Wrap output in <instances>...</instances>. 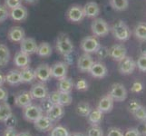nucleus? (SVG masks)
Here are the masks:
<instances>
[{"label":"nucleus","mask_w":146,"mask_h":136,"mask_svg":"<svg viewBox=\"0 0 146 136\" xmlns=\"http://www.w3.org/2000/svg\"><path fill=\"white\" fill-rule=\"evenodd\" d=\"M74 44L67 34L60 33L55 42V49L63 56H68L74 52Z\"/></svg>","instance_id":"f257e3e1"},{"label":"nucleus","mask_w":146,"mask_h":136,"mask_svg":"<svg viewBox=\"0 0 146 136\" xmlns=\"http://www.w3.org/2000/svg\"><path fill=\"white\" fill-rule=\"evenodd\" d=\"M110 31H112L114 38L121 42L127 41V40L130 39L131 34H132L130 27L123 20H118L117 22H115L110 27Z\"/></svg>","instance_id":"f03ea898"},{"label":"nucleus","mask_w":146,"mask_h":136,"mask_svg":"<svg viewBox=\"0 0 146 136\" xmlns=\"http://www.w3.org/2000/svg\"><path fill=\"white\" fill-rule=\"evenodd\" d=\"M91 30L93 36L96 37H104L110 32L108 23L103 18H94L91 24Z\"/></svg>","instance_id":"7ed1b4c3"},{"label":"nucleus","mask_w":146,"mask_h":136,"mask_svg":"<svg viewBox=\"0 0 146 136\" xmlns=\"http://www.w3.org/2000/svg\"><path fill=\"white\" fill-rule=\"evenodd\" d=\"M80 46H81V49L84 51V53L91 54L96 53V51L101 46V44L96 36H90L84 37L82 40L81 44H80Z\"/></svg>","instance_id":"20e7f679"},{"label":"nucleus","mask_w":146,"mask_h":136,"mask_svg":"<svg viewBox=\"0 0 146 136\" xmlns=\"http://www.w3.org/2000/svg\"><path fill=\"white\" fill-rule=\"evenodd\" d=\"M108 94L113 98L114 102H123L127 98V90L123 84L120 83H115L112 84Z\"/></svg>","instance_id":"39448f33"},{"label":"nucleus","mask_w":146,"mask_h":136,"mask_svg":"<svg viewBox=\"0 0 146 136\" xmlns=\"http://www.w3.org/2000/svg\"><path fill=\"white\" fill-rule=\"evenodd\" d=\"M65 17H66L68 21L71 23L77 24L82 22L85 17L83 7L79 6V5H73L67 9L66 13H65Z\"/></svg>","instance_id":"423d86ee"},{"label":"nucleus","mask_w":146,"mask_h":136,"mask_svg":"<svg viewBox=\"0 0 146 136\" xmlns=\"http://www.w3.org/2000/svg\"><path fill=\"white\" fill-rule=\"evenodd\" d=\"M23 115L24 118L28 122L34 123L38 118L44 115V111L42 110L41 106L36 104H29L27 107L23 108Z\"/></svg>","instance_id":"0eeeda50"},{"label":"nucleus","mask_w":146,"mask_h":136,"mask_svg":"<svg viewBox=\"0 0 146 136\" xmlns=\"http://www.w3.org/2000/svg\"><path fill=\"white\" fill-rule=\"evenodd\" d=\"M135 68H136V62L131 56H127L126 55L123 60H121L119 62L118 70L121 74L123 75L132 74L134 72Z\"/></svg>","instance_id":"6e6552de"},{"label":"nucleus","mask_w":146,"mask_h":136,"mask_svg":"<svg viewBox=\"0 0 146 136\" xmlns=\"http://www.w3.org/2000/svg\"><path fill=\"white\" fill-rule=\"evenodd\" d=\"M51 69V76L55 79H62L67 76L68 64L65 62H56L50 66Z\"/></svg>","instance_id":"1a4fd4ad"},{"label":"nucleus","mask_w":146,"mask_h":136,"mask_svg":"<svg viewBox=\"0 0 146 136\" xmlns=\"http://www.w3.org/2000/svg\"><path fill=\"white\" fill-rule=\"evenodd\" d=\"M94 61L90 54L84 53L78 57L77 60V68L80 72L82 73H89L92 65L94 64Z\"/></svg>","instance_id":"9d476101"},{"label":"nucleus","mask_w":146,"mask_h":136,"mask_svg":"<svg viewBox=\"0 0 146 136\" xmlns=\"http://www.w3.org/2000/svg\"><path fill=\"white\" fill-rule=\"evenodd\" d=\"M127 55V49L123 44H115L109 48V56L114 61L120 62Z\"/></svg>","instance_id":"9b49d317"},{"label":"nucleus","mask_w":146,"mask_h":136,"mask_svg":"<svg viewBox=\"0 0 146 136\" xmlns=\"http://www.w3.org/2000/svg\"><path fill=\"white\" fill-rule=\"evenodd\" d=\"M19 44H20V51L24 52L25 54L31 55L36 53L38 44L34 38L25 37Z\"/></svg>","instance_id":"f8f14e48"},{"label":"nucleus","mask_w":146,"mask_h":136,"mask_svg":"<svg viewBox=\"0 0 146 136\" xmlns=\"http://www.w3.org/2000/svg\"><path fill=\"white\" fill-rule=\"evenodd\" d=\"M28 17V11L23 5L9 10V17L15 22H24Z\"/></svg>","instance_id":"ddd939ff"},{"label":"nucleus","mask_w":146,"mask_h":136,"mask_svg":"<svg viewBox=\"0 0 146 136\" xmlns=\"http://www.w3.org/2000/svg\"><path fill=\"white\" fill-rule=\"evenodd\" d=\"M35 74L36 79L39 80L40 82L46 83L51 78V69L47 64H41L35 69Z\"/></svg>","instance_id":"4468645a"},{"label":"nucleus","mask_w":146,"mask_h":136,"mask_svg":"<svg viewBox=\"0 0 146 136\" xmlns=\"http://www.w3.org/2000/svg\"><path fill=\"white\" fill-rule=\"evenodd\" d=\"M30 94L33 99L43 100L48 96V90L46 84H44L43 83H38L32 86L30 90Z\"/></svg>","instance_id":"2eb2a0df"},{"label":"nucleus","mask_w":146,"mask_h":136,"mask_svg":"<svg viewBox=\"0 0 146 136\" xmlns=\"http://www.w3.org/2000/svg\"><path fill=\"white\" fill-rule=\"evenodd\" d=\"M89 73L94 78L102 79V78H104L107 75L108 70H107L106 65H105L104 63L94 62V64L92 65L91 69H90Z\"/></svg>","instance_id":"dca6fc26"},{"label":"nucleus","mask_w":146,"mask_h":136,"mask_svg":"<svg viewBox=\"0 0 146 136\" xmlns=\"http://www.w3.org/2000/svg\"><path fill=\"white\" fill-rule=\"evenodd\" d=\"M85 17L88 18H96L101 12L99 5L94 1H89L83 7Z\"/></svg>","instance_id":"f3484780"},{"label":"nucleus","mask_w":146,"mask_h":136,"mask_svg":"<svg viewBox=\"0 0 146 136\" xmlns=\"http://www.w3.org/2000/svg\"><path fill=\"white\" fill-rule=\"evenodd\" d=\"M7 37L13 43H20L26 37V32L21 27H12L8 30Z\"/></svg>","instance_id":"a211bd4d"},{"label":"nucleus","mask_w":146,"mask_h":136,"mask_svg":"<svg viewBox=\"0 0 146 136\" xmlns=\"http://www.w3.org/2000/svg\"><path fill=\"white\" fill-rule=\"evenodd\" d=\"M53 122L50 120L46 115V116H41L38 118L36 121L34 122V126L36 130H38L39 132H47V131L52 130L53 128Z\"/></svg>","instance_id":"6ab92c4d"},{"label":"nucleus","mask_w":146,"mask_h":136,"mask_svg":"<svg viewBox=\"0 0 146 136\" xmlns=\"http://www.w3.org/2000/svg\"><path fill=\"white\" fill-rule=\"evenodd\" d=\"M32 96L30 94V92H27V91H25V92H22L18 94L16 97H15V104L17 105L19 108H25L27 107V105L32 103Z\"/></svg>","instance_id":"aec40b11"},{"label":"nucleus","mask_w":146,"mask_h":136,"mask_svg":"<svg viewBox=\"0 0 146 136\" xmlns=\"http://www.w3.org/2000/svg\"><path fill=\"white\" fill-rule=\"evenodd\" d=\"M64 114V109L60 104H54L49 111L46 112V116L52 121L53 123L61 120Z\"/></svg>","instance_id":"412c9836"},{"label":"nucleus","mask_w":146,"mask_h":136,"mask_svg":"<svg viewBox=\"0 0 146 136\" xmlns=\"http://www.w3.org/2000/svg\"><path fill=\"white\" fill-rule=\"evenodd\" d=\"M113 103H114V101L107 94L106 95H104V96H103L100 99L98 105H97V109H99L101 112L104 113H107L113 110Z\"/></svg>","instance_id":"4be33fe9"},{"label":"nucleus","mask_w":146,"mask_h":136,"mask_svg":"<svg viewBox=\"0 0 146 136\" xmlns=\"http://www.w3.org/2000/svg\"><path fill=\"white\" fill-rule=\"evenodd\" d=\"M30 55L25 54L22 51H18L16 53L14 56V64L17 67L24 69L26 67H28L30 64Z\"/></svg>","instance_id":"5701e85b"},{"label":"nucleus","mask_w":146,"mask_h":136,"mask_svg":"<svg viewBox=\"0 0 146 136\" xmlns=\"http://www.w3.org/2000/svg\"><path fill=\"white\" fill-rule=\"evenodd\" d=\"M74 86V81L70 78L65 76L62 79H59L58 82V91L59 92H63V93H70L73 91Z\"/></svg>","instance_id":"b1692460"},{"label":"nucleus","mask_w":146,"mask_h":136,"mask_svg":"<svg viewBox=\"0 0 146 136\" xmlns=\"http://www.w3.org/2000/svg\"><path fill=\"white\" fill-rule=\"evenodd\" d=\"M6 83L10 85H18L21 83V75H20V71L17 69L10 70V71L6 74Z\"/></svg>","instance_id":"393cba45"},{"label":"nucleus","mask_w":146,"mask_h":136,"mask_svg":"<svg viewBox=\"0 0 146 136\" xmlns=\"http://www.w3.org/2000/svg\"><path fill=\"white\" fill-rule=\"evenodd\" d=\"M20 75H21V83L28 84L32 83L34 80H36V74H35V69L31 67H26L20 71Z\"/></svg>","instance_id":"a878e982"},{"label":"nucleus","mask_w":146,"mask_h":136,"mask_svg":"<svg viewBox=\"0 0 146 136\" xmlns=\"http://www.w3.org/2000/svg\"><path fill=\"white\" fill-rule=\"evenodd\" d=\"M9 48L5 44H0V67H5L10 61Z\"/></svg>","instance_id":"bb28decb"},{"label":"nucleus","mask_w":146,"mask_h":136,"mask_svg":"<svg viewBox=\"0 0 146 136\" xmlns=\"http://www.w3.org/2000/svg\"><path fill=\"white\" fill-rule=\"evenodd\" d=\"M12 115L13 112L10 104L7 102H3L0 104V122L5 123Z\"/></svg>","instance_id":"cd10ccee"},{"label":"nucleus","mask_w":146,"mask_h":136,"mask_svg":"<svg viewBox=\"0 0 146 136\" xmlns=\"http://www.w3.org/2000/svg\"><path fill=\"white\" fill-rule=\"evenodd\" d=\"M39 56L44 57V58H46L49 57L50 55L52 54V47L50 45L49 43L47 42H42L40 43L37 45V49H36V53Z\"/></svg>","instance_id":"c85d7f7f"},{"label":"nucleus","mask_w":146,"mask_h":136,"mask_svg":"<svg viewBox=\"0 0 146 136\" xmlns=\"http://www.w3.org/2000/svg\"><path fill=\"white\" fill-rule=\"evenodd\" d=\"M104 113H102L99 109L92 110L88 115V121L92 125H98L103 121Z\"/></svg>","instance_id":"c756f323"},{"label":"nucleus","mask_w":146,"mask_h":136,"mask_svg":"<svg viewBox=\"0 0 146 136\" xmlns=\"http://www.w3.org/2000/svg\"><path fill=\"white\" fill-rule=\"evenodd\" d=\"M91 111H92L91 105L87 102H84V101L80 102L76 106V113L81 117H88Z\"/></svg>","instance_id":"7c9ffc66"},{"label":"nucleus","mask_w":146,"mask_h":136,"mask_svg":"<svg viewBox=\"0 0 146 136\" xmlns=\"http://www.w3.org/2000/svg\"><path fill=\"white\" fill-rule=\"evenodd\" d=\"M133 34L140 41L146 42V23H139L134 27Z\"/></svg>","instance_id":"2f4dec72"},{"label":"nucleus","mask_w":146,"mask_h":136,"mask_svg":"<svg viewBox=\"0 0 146 136\" xmlns=\"http://www.w3.org/2000/svg\"><path fill=\"white\" fill-rule=\"evenodd\" d=\"M110 6L115 11H125L129 7V0H109Z\"/></svg>","instance_id":"473e14b6"},{"label":"nucleus","mask_w":146,"mask_h":136,"mask_svg":"<svg viewBox=\"0 0 146 136\" xmlns=\"http://www.w3.org/2000/svg\"><path fill=\"white\" fill-rule=\"evenodd\" d=\"M73 102V98L72 95L70 93H63L60 92V97H59V103L60 105H62L63 107L64 106H68L72 103Z\"/></svg>","instance_id":"72a5a7b5"},{"label":"nucleus","mask_w":146,"mask_h":136,"mask_svg":"<svg viewBox=\"0 0 146 136\" xmlns=\"http://www.w3.org/2000/svg\"><path fill=\"white\" fill-rule=\"evenodd\" d=\"M69 132L68 130L62 126V125H57L51 130V133L50 136H69Z\"/></svg>","instance_id":"f704fd0d"},{"label":"nucleus","mask_w":146,"mask_h":136,"mask_svg":"<svg viewBox=\"0 0 146 136\" xmlns=\"http://www.w3.org/2000/svg\"><path fill=\"white\" fill-rule=\"evenodd\" d=\"M133 115L138 121H140V122L144 123L146 120V108L143 106V105H141V106L133 113Z\"/></svg>","instance_id":"c9c22d12"},{"label":"nucleus","mask_w":146,"mask_h":136,"mask_svg":"<svg viewBox=\"0 0 146 136\" xmlns=\"http://www.w3.org/2000/svg\"><path fill=\"white\" fill-rule=\"evenodd\" d=\"M136 67L142 72H146V52H143L137 59Z\"/></svg>","instance_id":"e433bc0d"},{"label":"nucleus","mask_w":146,"mask_h":136,"mask_svg":"<svg viewBox=\"0 0 146 136\" xmlns=\"http://www.w3.org/2000/svg\"><path fill=\"white\" fill-rule=\"evenodd\" d=\"M87 136H104L103 129L99 125H92L88 129Z\"/></svg>","instance_id":"4c0bfd02"},{"label":"nucleus","mask_w":146,"mask_h":136,"mask_svg":"<svg viewBox=\"0 0 146 136\" xmlns=\"http://www.w3.org/2000/svg\"><path fill=\"white\" fill-rule=\"evenodd\" d=\"M95 54H96L98 59L104 60L105 58L109 57V48L106 46H103V45H101V46L99 47V49L96 51V53H95Z\"/></svg>","instance_id":"58836bf2"},{"label":"nucleus","mask_w":146,"mask_h":136,"mask_svg":"<svg viewBox=\"0 0 146 136\" xmlns=\"http://www.w3.org/2000/svg\"><path fill=\"white\" fill-rule=\"evenodd\" d=\"M9 17V9L5 5L0 4V23H2Z\"/></svg>","instance_id":"ea45409f"},{"label":"nucleus","mask_w":146,"mask_h":136,"mask_svg":"<svg viewBox=\"0 0 146 136\" xmlns=\"http://www.w3.org/2000/svg\"><path fill=\"white\" fill-rule=\"evenodd\" d=\"M4 5L10 10L17 7L21 6L22 1L21 0H4Z\"/></svg>","instance_id":"a19ab883"},{"label":"nucleus","mask_w":146,"mask_h":136,"mask_svg":"<svg viewBox=\"0 0 146 136\" xmlns=\"http://www.w3.org/2000/svg\"><path fill=\"white\" fill-rule=\"evenodd\" d=\"M59 97H60V92L57 91H53L52 93L48 94L47 98L51 101L54 104H58L59 103Z\"/></svg>","instance_id":"79ce46f5"},{"label":"nucleus","mask_w":146,"mask_h":136,"mask_svg":"<svg viewBox=\"0 0 146 136\" xmlns=\"http://www.w3.org/2000/svg\"><path fill=\"white\" fill-rule=\"evenodd\" d=\"M143 90V84L140 81H135L132 84V86H131V91L134 94H139L142 92Z\"/></svg>","instance_id":"37998d69"},{"label":"nucleus","mask_w":146,"mask_h":136,"mask_svg":"<svg viewBox=\"0 0 146 136\" xmlns=\"http://www.w3.org/2000/svg\"><path fill=\"white\" fill-rule=\"evenodd\" d=\"M75 88L78 91H86L88 89V83L85 79H80L75 84Z\"/></svg>","instance_id":"c03bdc74"},{"label":"nucleus","mask_w":146,"mask_h":136,"mask_svg":"<svg viewBox=\"0 0 146 136\" xmlns=\"http://www.w3.org/2000/svg\"><path fill=\"white\" fill-rule=\"evenodd\" d=\"M141 105H142V104H141L137 100H132L129 103V104H128V110H129V112L133 114L135 112V111H136L141 106Z\"/></svg>","instance_id":"a18cd8bd"},{"label":"nucleus","mask_w":146,"mask_h":136,"mask_svg":"<svg viewBox=\"0 0 146 136\" xmlns=\"http://www.w3.org/2000/svg\"><path fill=\"white\" fill-rule=\"evenodd\" d=\"M54 105V103L50 101L47 97L46 98H44V99H43L42 100V103H41V108H42V110L43 111H44V112H47V111H49L50 109H51V107Z\"/></svg>","instance_id":"49530a36"},{"label":"nucleus","mask_w":146,"mask_h":136,"mask_svg":"<svg viewBox=\"0 0 146 136\" xmlns=\"http://www.w3.org/2000/svg\"><path fill=\"white\" fill-rule=\"evenodd\" d=\"M107 136H123V133L122 132L121 129L116 128V127H113L109 130Z\"/></svg>","instance_id":"de8ad7c7"},{"label":"nucleus","mask_w":146,"mask_h":136,"mask_svg":"<svg viewBox=\"0 0 146 136\" xmlns=\"http://www.w3.org/2000/svg\"><path fill=\"white\" fill-rule=\"evenodd\" d=\"M123 136H141V133L137 128H130L123 133Z\"/></svg>","instance_id":"09e8293b"},{"label":"nucleus","mask_w":146,"mask_h":136,"mask_svg":"<svg viewBox=\"0 0 146 136\" xmlns=\"http://www.w3.org/2000/svg\"><path fill=\"white\" fill-rule=\"evenodd\" d=\"M8 99V93L4 87L0 86V102H7Z\"/></svg>","instance_id":"8fccbe9b"},{"label":"nucleus","mask_w":146,"mask_h":136,"mask_svg":"<svg viewBox=\"0 0 146 136\" xmlns=\"http://www.w3.org/2000/svg\"><path fill=\"white\" fill-rule=\"evenodd\" d=\"M3 136H17V132L13 127H7L6 131L4 132Z\"/></svg>","instance_id":"3c124183"},{"label":"nucleus","mask_w":146,"mask_h":136,"mask_svg":"<svg viewBox=\"0 0 146 136\" xmlns=\"http://www.w3.org/2000/svg\"><path fill=\"white\" fill-rule=\"evenodd\" d=\"M5 123H6L7 127H13V128H15V126H16V124H17V119H16V117L14 116V115H12V116L9 117Z\"/></svg>","instance_id":"603ef678"},{"label":"nucleus","mask_w":146,"mask_h":136,"mask_svg":"<svg viewBox=\"0 0 146 136\" xmlns=\"http://www.w3.org/2000/svg\"><path fill=\"white\" fill-rule=\"evenodd\" d=\"M5 83H6V75L2 72H0V86H3Z\"/></svg>","instance_id":"864d4df0"},{"label":"nucleus","mask_w":146,"mask_h":136,"mask_svg":"<svg viewBox=\"0 0 146 136\" xmlns=\"http://www.w3.org/2000/svg\"><path fill=\"white\" fill-rule=\"evenodd\" d=\"M21 1L27 5H35L38 2V0H21Z\"/></svg>","instance_id":"5fc2aeb1"},{"label":"nucleus","mask_w":146,"mask_h":136,"mask_svg":"<svg viewBox=\"0 0 146 136\" xmlns=\"http://www.w3.org/2000/svg\"><path fill=\"white\" fill-rule=\"evenodd\" d=\"M17 136H32V134L29 132H22V133H17Z\"/></svg>","instance_id":"6e6d98bb"},{"label":"nucleus","mask_w":146,"mask_h":136,"mask_svg":"<svg viewBox=\"0 0 146 136\" xmlns=\"http://www.w3.org/2000/svg\"><path fill=\"white\" fill-rule=\"evenodd\" d=\"M69 136H85V135L82 133H74L72 134H69Z\"/></svg>","instance_id":"4d7b16f0"},{"label":"nucleus","mask_w":146,"mask_h":136,"mask_svg":"<svg viewBox=\"0 0 146 136\" xmlns=\"http://www.w3.org/2000/svg\"><path fill=\"white\" fill-rule=\"evenodd\" d=\"M144 135L146 136V126H145V130H144Z\"/></svg>","instance_id":"13d9d810"},{"label":"nucleus","mask_w":146,"mask_h":136,"mask_svg":"<svg viewBox=\"0 0 146 136\" xmlns=\"http://www.w3.org/2000/svg\"><path fill=\"white\" fill-rule=\"evenodd\" d=\"M144 124H145V126H146V120H145V122H144Z\"/></svg>","instance_id":"bf43d9fd"}]
</instances>
